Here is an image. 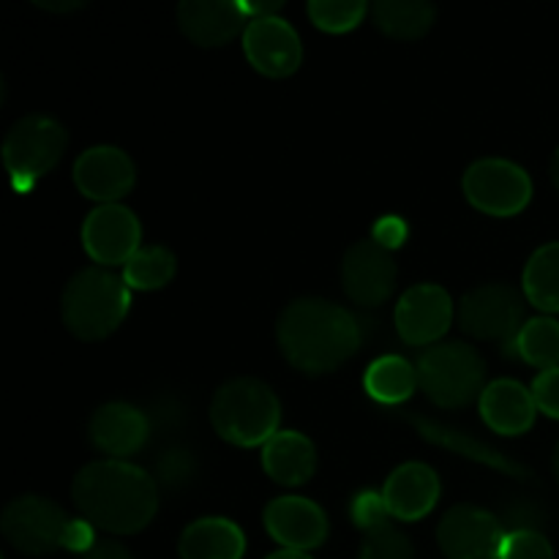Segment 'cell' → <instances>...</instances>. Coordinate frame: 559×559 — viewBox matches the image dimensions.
Listing matches in <instances>:
<instances>
[{"instance_id": "cell-1", "label": "cell", "mask_w": 559, "mask_h": 559, "mask_svg": "<svg viewBox=\"0 0 559 559\" xmlns=\"http://www.w3.org/2000/svg\"><path fill=\"white\" fill-rule=\"evenodd\" d=\"M71 497L82 519L115 535L140 533L158 511L156 478L136 464L118 459L82 467L71 486Z\"/></svg>"}, {"instance_id": "cell-2", "label": "cell", "mask_w": 559, "mask_h": 559, "mask_svg": "<svg viewBox=\"0 0 559 559\" xmlns=\"http://www.w3.org/2000/svg\"><path fill=\"white\" fill-rule=\"evenodd\" d=\"M282 355L304 374H328L360 349V325L344 306L322 298L293 300L276 325Z\"/></svg>"}, {"instance_id": "cell-3", "label": "cell", "mask_w": 559, "mask_h": 559, "mask_svg": "<svg viewBox=\"0 0 559 559\" xmlns=\"http://www.w3.org/2000/svg\"><path fill=\"white\" fill-rule=\"evenodd\" d=\"M131 306L129 284L109 267H85L63 289V325L82 342H98L120 328Z\"/></svg>"}, {"instance_id": "cell-4", "label": "cell", "mask_w": 559, "mask_h": 559, "mask_svg": "<svg viewBox=\"0 0 559 559\" xmlns=\"http://www.w3.org/2000/svg\"><path fill=\"white\" fill-rule=\"evenodd\" d=\"M282 404L276 393L254 377L224 382L211 402V424L227 442L238 448L265 445L278 431Z\"/></svg>"}, {"instance_id": "cell-5", "label": "cell", "mask_w": 559, "mask_h": 559, "mask_svg": "<svg viewBox=\"0 0 559 559\" xmlns=\"http://www.w3.org/2000/svg\"><path fill=\"white\" fill-rule=\"evenodd\" d=\"M418 369V385L437 407L459 409L480 399L486 391V364L464 342H445L424 349L415 364Z\"/></svg>"}, {"instance_id": "cell-6", "label": "cell", "mask_w": 559, "mask_h": 559, "mask_svg": "<svg viewBox=\"0 0 559 559\" xmlns=\"http://www.w3.org/2000/svg\"><path fill=\"white\" fill-rule=\"evenodd\" d=\"M459 325L480 342H502L511 355L513 342L524 328V298L508 284H484L462 298Z\"/></svg>"}, {"instance_id": "cell-7", "label": "cell", "mask_w": 559, "mask_h": 559, "mask_svg": "<svg viewBox=\"0 0 559 559\" xmlns=\"http://www.w3.org/2000/svg\"><path fill=\"white\" fill-rule=\"evenodd\" d=\"M462 186L469 205L497 218L516 216L533 200V180L527 169L508 158H480L464 173Z\"/></svg>"}, {"instance_id": "cell-8", "label": "cell", "mask_w": 559, "mask_h": 559, "mask_svg": "<svg viewBox=\"0 0 559 559\" xmlns=\"http://www.w3.org/2000/svg\"><path fill=\"white\" fill-rule=\"evenodd\" d=\"M66 129L49 115H25L11 126L3 142V164L11 178L38 180L60 162L66 151Z\"/></svg>"}, {"instance_id": "cell-9", "label": "cell", "mask_w": 559, "mask_h": 559, "mask_svg": "<svg viewBox=\"0 0 559 559\" xmlns=\"http://www.w3.org/2000/svg\"><path fill=\"white\" fill-rule=\"evenodd\" d=\"M71 519L58 502L47 497L25 495L11 500L0 516V530L14 549L25 555H49L63 549L66 530Z\"/></svg>"}, {"instance_id": "cell-10", "label": "cell", "mask_w": 559, "mask_h": 559, "mask_svg": "<svg viewBox=\"0 0 559 559\" xmlns=\"http://www.w3.org/2000/svg\"><path fill=\"white\" fill-rule=\"evenodd\" d=\"M502 540L500 516L478 506L451 508L437 527V544L448 559H500Z\"/></svg>"}, {"instance_id": "cell-11", "label": "cell", "mask_w": 559, "mask_h": 559, "mask_svg": "<svg viewBox=\"0 0 559 559\" xmlns=\"http://www.w3.org/2000/svg\"><path fill=\"white\" fill-rule=\"evenodd\" d=\"M142 227L126 205H98L82 224V246L98 267L126 265L142 249Z\"/></svg>"}, {"instance_id": "cell-12", "label": "cell", "mask_w": 559, "mask_h": 559, "mask_svg": "<svg viewBox=\"0 0 559 559\" xmlns=\"http://www.w3.org/2000/svg\"><path fill=\"white\" fill-rule=\"evenodd\" d=\"M399 336L413 347H435L453 322V300L440 284H415L393 311Z\"/></svg>"}, {"instance_id": "cell-13", "label": "cell", "mask_w": 559, "mask_h": 559, "mask_svg": "<svg viewBox=\"0 0 559 559\" xmlns=\"http://www.w3.org/2000/svg\"><path fill=\"white\" fill-rule=\"evenodd\" d=\"M342 284L353 304L366 306V309L382 306L396 289V262L391 251L377 246L374 240L355 243L344 254Z\"/></svg>"}, {"instance_id": "cell-14", "label": "cell", "mask_w": 559, "mask_h": 559, "mask_svg": "<svg viewBox=\"0 0 559 559\" xmlns=\"http://www.w3.org/2000/svg\"><path fill=\"white\" fill-rule=\"evenodd\" d=\"M243 52L260 74L282 80L298 71L304 60V44L298 31L284 16L251 20L243 33Z\"/></svg>"}, {"instance_id": "cell-15", "label": "cell", "mask_w": 559, "mask_h": 559, "mask_svg": "<svg viewBox=\"0 0 559 559\" xmlns=\"http://www.w3.org/2000/svg\"><path fill=\"white\" fill-rule=\"evenodd\" d=\"M134 162L120 147L98 145L82 153L74 164V183L87 200L115 205L134 186Z\"/></svg>"}, {"instance_id": "cell-16", "label": "cell", "mask_w": 559, "mask_h": 559, "mask_svg": "<svg viewBox=\"0 0 559 559\" xmlns=\"http://www.w3.org/2000/svg\"><path fill=\"white\" fill-rule=\"evenodd\" d=\"M265 530L284 549H320L328 538V516L317 502L306 497H278L265 508Z\"/></svg>"}, {"instance_id": "cell-17", "label": "cell", "mask_w": 559, "mask_h": 559, "mask_svg": "<svg viewBox=\"0 0 559 559\" xmlns=\"http://www.w3.org/2000/svg\"><path fill=\"white\" fill-rule=\"evenodd\" d=\"M87 437L104 456L123 462L151 437V415L129 402H109L93 413Z\"/></svg>"}, {"instance_id": "cell-18", "label": "cell", "mask_w": 559, "mask_h": 559, "mask_svg": "<svg viewBox=\"0 0 559 559\" xmlns=\"http://www.w3.org/2000/svg\"><path fill=\"white\" fill-rule=\"evenodd\" d=\"M249 16L233 0H183L178 5V25L197 47H222L238 33H246Z\"/></svg>"}, {"instance_id": "cell-19", "label": "cell", "mask_w": 559, "mask_h": 559, "mask_svg": "<svg viewBox=\"0 0 559 559\" xmlns=\"http://www.w3.org/2000/svg\"><path fill=\"white\" fill-rule=\"evenodd\" d=\"M385 506L393 519L399 522H418L435 511L440 500V478L429 464L407 462L391 473L385 480Z\"/></svg>"}, {"instance_id": "cell-20", "label": "cell", "mask_w": 559, "mask_h": 559, "mask_svg": "<svg viewBox=\"0 0 559 559\" xmlns=\"http://www.w3.org/2000/svg\"><path fill=\"white\" fill-rule=\"evenodd\" d=\"M535 413L533 391L516 380H495L480 393V415L497 435H524L535 424Z\"/></svg>"}, {"instance_id": "cell-21", "label": "cell", "mask_w": 559, "mask_h": 559, "mask_svg": "<svg viewBox=\"0 0 559 559\" xmlns=\"http://www.w3.org/2000/svg\"><path fill=\"white\" fill-rule=\"evenodd\" d=\"M409 424L420 431L426 442H435V445L445 448V451L459 453L462 459H469V462L486 464V467L497 469V473L508 475V478H530V469L524 464H519L516 459H508L506 453H500L497 448H491L489 442L478 440L469 431L453 429V426L437 424V420L429 418H415V415H407Z\"/></svg>"}, {"instance_id": "cell-22", "label": "cell", "mask_w": 559, "mask_h": 559, "mask_svg": "<svg viewBox=\"0 0 559 559\" xmlns=\"http://www.w3.org/2000/svg\"><path fill=\"white\" fill-rule=\"evenodd\" d=\"M262 469L282 486L309 484L317 469V451L300 431H276L262 445Z\"/></svg>"}, {"instance_id": "cell-23", "label": "cell", "mask_w": 559, "mask_h": 559, "mask_svg": "<svg viewBox=\"0 0 559 559\" xmlns=\"http://www.w3.org/2000/svg\"><path fill=\"white\" fill-rule=\"evenodd\" d=\"M178 551L180 559H243L246 535L229 519L207 516L183 530Z\"/></svg>"}, {"instance_id": "cell-24", "label": "cell", "mask_w": 559, "mask_h": 559, "mask_svg": "<svg viewBox=\"0 0 559 559\" xmlns=\"http://www.w3.org/2000/svg\"><path fill=\"white\" fill-rule=\"evenodd\" d=\"M366 393L380 404L407 402L418 385V369L402 355H382L366 369Z\"/></svg>"}, {"instance_id": "cell-25", "label": "cell", "mask_w": 559, "mask_h": 559, "mask_svg": "<svg viewBox=\"0 0 559 559\" xmlns=\"http://www.w3.org/2000/svg\"><path fill=\"white\" fill-rule=\"evenodd\" d=\"M371 16L374 25L380 27L385 36L399 38V41H415V38L426 36L437 20V9L424 0H380L371 5Z\"/></svg>"}, {"instance_id": "cell-26", "label": "cell", "mask_w": 559, "mask_h": 559, "mask_svg": "<svg viewBox=\"0 0 559 559\" xmlns=\"http://www.w3.org/2000/svg\"><path fill=\"white\" fill-rule=\"evenodd\" d=\"M524 298L535 309L555 314L559 311V243H546L530 257L524 267Z\"/></svg>"}, {"instance_id": "cell-27", "label": "cell", "mask_w": 559, "mask_h": 559, "mask_svg": "<svg viewBox=\"0 0 559 559\" xmlns=\"http://www.w3.org/2000/svg\"><path fill=\"white\" fill-rule=\"evenodd\" d=\"M511 355L540 371L557 369L559 366V322L551 317H533L524 322L513 342Z\"/></svg>"}, {"instance_id": "cell-28", "label": "cell", "mask_w": 559, "mask_h": 559, "mask_svg": "<svg viewBox=\"0 0 559 559\" xmlns=\"http://www.w3.org/2000/svg\"><path fill=\"white\" fill-rule=\"evenodd\" d=\"M175 267L178 260L167 246H142L123 265V282L129 289H162L173 282Z\"/></svg>"}, {"instance_id": "cell-29", "label": "cell", "mask_w": 559, "mask_h": 559, "mask_svg": "<svg viewBox=\"0 0 559 559\" xmlns=\"http://www.w3.org/2000/svg\"><path fill=\"white\" fill-rule=\"evenodd\" d=\"M311 22L325 33H347L364 22L369 5L360 0H311L306 5Z\"/></svg>"}, {"instance_id": "cell-30", "label": "cell", "mask_w": 559, "mask_h": 559, "mask_svg": "<svg viewBox=\"0 0 559 559\" xmlns=\"http://www.w3.org/2000/svg\"><path fill=\"white\" fill-rule=\"evenodd\" d=\"M358 559H415V551L407 535L388 522L371 533H364Z\"/></svg>"}, {"instance_id": "cell-31", "label": "cell", "mask_w": 559, "mask_h": 559, "mask_svg": "<svg viewBox=\"0 0 559 559\" xmlns=\"http://www.w3.org/2000/svg\"><path fill=\"white\" fill-rule=\"evenodd\" d=\"M194 473V453L183 445H169L167 451H162V456L156 459V484H162L164 489L169 491H178L183 489V486H189Z\"/></svg>"}, {"instance_id": "cell-32", "label": "cell", "mask_w": 559, "mask_h": 559, "mask_svg": "<svg viewBox=\"0 0 559 559\" xmlns=\"http://www.w3.org/2000/svg\"><path fill=\"white\" fill-rule=\"evenodd\" d=\"M546 519H549L546 508L538 500H530V497H519V500L508 502L506 511L500 513V524L506 533H524V530L540 533Z\"/></svg>"}, {"instance_id": "cell-33", "label": "cell", "mask_w": 559, "mask_h": 559, "mask_svg": "<svg viewBox=\"0 0 559 559\" xmlns=\"http://www.w3.org/2000/svg\"><path fill=\"white\" fill-rule=\"evenodd\" d=\"M349 516H353V522L358 524L364 533H371V530L391 522V511H388L385 506V497H382V491L374 489H364L353 497V502H349Z\"/></svg>"}, {"instance_id": "cell-34", "label": "cell", "mask_w": 559, "mask_h": 559, "mask_svg": "<svg viewBox=\"0 0 559 559\" xmlns=\"http://www.w3.org/2000/svg\"><path fill=\"white\" fill-rule=\"evenodd\" d=\"M500 559H555V549L544 533H533V530L506 533Z\"/></svg>"}, {"instance_id": "cell-35", "label": "cell", "mask_w": 559, "mask_h": 559, "mask_svg": "<svg viewBox=\"0 0 559 559\" xmlns=\"http://www.w3.org/2000/svg\"><path fill=\"white\" fill-rule=\"evenodd\" d=\"M533 399H535V407L538 413L549 415V418L559 420V366L557 369L549 371H540L533 382Z\"/></svg>"}, {"instance_id": "cell-36", "label": "cell", "mask_w": 559, "mask_h": 559, "mask_svg": "<svg viewBox=\"0 0 559 559\" xmlns=\"http://www.w3.org/2000/svg\"><path fill=\"white\" fill-rule=\"evenodd\" d=\"M407 222L402 216H382L371 229V240L385 251H393L407 240Z\"/></svg>"}, {"instance_id": "cell-37", "label": "cell", "mask_w": 559, "mask_h": 559, "mask_svg": "<svg viewBox=\"0 0 559 559\" xmlns=\"http://www.w3.org/2000/svg\"><path fill=\"white\" fill-rule=\"evenodd\" d=\"M96 546V535H93V524L87 519H71L69 530H66V538H63V549L69 551H87Z\"/></svg>"}, {"instance_id": "cell-38", "label": "cell", "mask_w": 559, "mask_h": 559, "mask_svg": "<svg viewBox=\"0 0 559 559\" xmlns=\"http://www.w3.org/2000/svg\"><path fill=\"white\" fill-rule=\"evenodd\" d=\"M82 559H134V557H131V551L126 549L123 544H118V540H102V544L93 546V549Z\"/></svg>"}, {"instance_id": "cell-39", "label": "cell", "mask_w": 559, "mask_h": 559, "mask_svg": "<svg viewBox=\"0 0 559 559\" xmlns=\"http://www.w3.org/2000/svg\"><path fill=\"white\" fill-rule=\"evenodd\" d=\"M38 5H41V9H47V11H71V9H80L82 3H49V0H38Z\"/></svg>"}, {"instance_id": "cell-40", "label": "cell", "mask_w": 559, "mask_h": 559, "mask_svg": "<svg viewBox=\"0 0 559 559\" xmlns=\"http://www.w3.org/2000/svg\"><path fill=\"white\" fill-rule=\"evenodd\" d=\"M267 559H311L306 551H293V549H282L276 551V555H271Z\"/></svg>"}, {"instance_id": "cell-41", "label": "cell", "mask_w": 559, "mask_h": 559, "mask_svg": "<svg viewBox=\"0 0 559 559\" xmlns=\"http://www.w3.org/2000/svg\"><path fill=\"white\" fill-rule=\"evenodd\" d=\"M551 180H555V186L559 189V151L555 153V162H551Z\"/></svg>"}, {"instance_id": "cell-42", "label": "cell", "mask_w": 559, "mask_h": 559, "mask_svg": "<svg viewBox=\"0 0 559 559\" xmlns=\"http://www.w3.org/2000/svg\"><path fill=\"white\" fill-rule=\"evenodd\" d=\"M555 475H557V480H559V442H557V448H555Z\"/></svg>"}]
</instances>
